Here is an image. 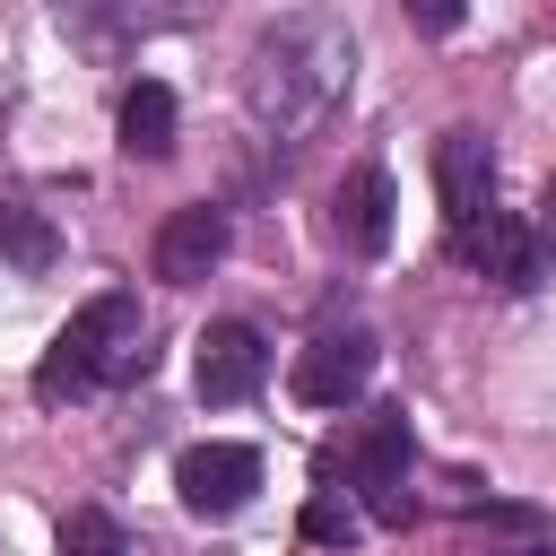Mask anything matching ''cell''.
<instances>
[{
    "label": "cell",
    "mask_w": 556,
    "mask_h": 556,
    "mask_svg": "<svg viewBox=\"0 0 556 556\" xmlns=\"http://www.w3.org/2000/svg\"><path fill=\"white\" fill-rule=\"evenodd\" d=\"M348 87H356V35H348V17H330V9H287V17L261 26L252 52H243V113H252V130H261L269 148L321 139V130L339 122Z\"/></svg>",
    "instance_id": "cell-1"
},
{
    "label": "cell",
    "mask_w": 556,
    "mask_h": 556,
    "mask_svg": "<svg viewBox=\"0 0 556 556\" xmlns=\"http://www.w3.org/2000/svg\"><path fill=\"white\" fill-rule=\"evenodd\" d=\"M148 374V313L139 295H87L70 313V330L52 339V356L35 365V400L61 408V400H87V391H113V382H139Z\"/></svg>",
    "instance_id": "cell-2"
},
{
    "label": "cell",
    "mask_w": 556,
    "mask_h": 556,
    "mask_svg": "<svg viewBox=\"0 0 556 556\" xmlns=\"http://www.w3.org/2000/svg\"><path fill=\"white\" fill-rule=\"evenodd\" d=\"M174 486H182V513L235 521V513L261 495V452H252V443H191V452L174 460Z\"/></svg>",
    "instance_id": "cell-3"
},
{
    "label": "cell",
    "mask_w": 556,
    "mask_h": 556,
    "mask_svg": "<svg viewBox=\"0 0 556 556\" xmlns=\"http://www.w3.org/2000/svg\"><path fill=\"white\" fill-rule=\"evenodd\" d=\"M191 348H200V356H191V382H200L208 408H235V400H252V391L269 382V339H261L252 321H208Z\"/></svg>",
    "instance_id": "cell-4"
},
{
    "label": "cell",
    "mask_w": 556,
    "mask_h": 556,
    "mask_svg": "<svg viewBox=\"0 0 556 556\" xmlns=\"http://www.w3.org/2000/svg\"><path fill=\"white\" fill-rule=\"evenodd\" d=\"M460 261H469L486 287H504V295H530L539 269H547V243H539V226H521L513 208H486V217L460 235Z\"/></svg>",
    "instance_id": "cell-5"
},
{
    "label": "cell",
    "mask_w": 556,
    "mask_h": 556,
    "mask_svg": "<svg viewBox=\"0 0 556 556\" xmlns=\"http://www.w3.org/2000/svg\"><path fill=\"white\" fill-rule=\"evenodd\" d=\"M434 191H443V226H452V243L495 208V148L478 139V130H443L434 139Z\"/></svg>",
    "instance_id": "cell-6"
},
{
    "label": "cell",
    "mask_w": 556,
    "mask_h": 556,
    "mask_svg": "<svg viewBox=\"0 0 556 556\" xmlns=\"http://www.w3.org/2000/svg\"><path fill=\"white\" fill-rule=\"evenodd\" d=\"M374 382V339L365 330H321L313 348H295V400L304 408H348Z\"/></svg>",
    "instance_id": "cell-7"
},
{
    "label": "cell",
    "mask_w": 556,
    "mask_h": 556,
    "mask_svg": "<svg viewBox=\"0 0 556 556\" xmlns=\"http://www.w3.org/2000/svg\"><path fill=\"white\" fill-rule=\"evenodd\" d=\"M226 243H235L226 208L191 200V208H174V217L156 226V278H165V287H200V278L226 261Z\"/></svg>",
    "instance_id": "cell-8"
},
{
    "label": "cell",
    "mask_w": 556,
    "mask_h": 556,
    "mask_svg": "<svg viewBox=\"0 0 556 556\" xmlns=\"http://www.w3.org/2000/svg\"><path fill=\"white\" fill-rule=\"evenodd\" d=\"M356 486L374 495L382 521H408V408H374L365 434H356Z\"/></svg>",
    "instance_id": "cell-9"
},
{
    "label": "cell",
    "mask_w": 556,
    "mask_h": 556,
    "mask_svg": "<svg viewBox=\"0 0 556 556\" xmlns=\"http://www.w3.org/2000/svg\"><path fill=\"white\" fill-rule=\"evenodd\" d=\"M330 235L348 252H382L391 243V174L382 165H348V182L330 191Z\"/></svg>",
    "instance_id": "cell-10"
},
{
    "label": "cell",
    "mask_w": 556,
    "mask_h": 556,
    "mask_svg": "<svg viewBox=\"0 0 556 556\" xmlns=\"http://www.w3.org/2000/svg\"><path fill=\"white\" fill-rule=\"evenodd\" d=\"M122 156H139V165H165L174 156V87L165 78H139L122 96Z\"/></svg>",
    "instance_id": "cell-11"
},
{
    "label": "cell",
    "mask_w": 556,
    "mask_h": 556,
    "mask_svg": "<svg viewBox=\"0 0 556 556\" xmlns=\"http://www.w3.org/2000/svg\"><path fill=\"white\" fill-rule=\"evenodd\" d=\"M0 261H9V269H52V261H61L52 217L26 208V200H0Z\"/></svg>",
    "instance_id": "cell-12"
},
{
    "label": "cell",
    "mask_w": 556,
    "mask_h": 556,
    "mask_svg": "<svg viewBox=\"0 0 556 556\" xmlns=\"http://www.w3.org/2000/svg\"><path fill=\"white\" fill-rule=\"evenodd\" d=\"M356 530H365V513H356L339 486H321V495L304 504V539H321V547H356Z\"/></svg>",
    "instance_id": "cell-13"
},
{
    "label": "cell",
    "mask_w": 556,
    "mask_h": 556,
    "mask_svg": "<svg viewBox=\"0 0 556 556\" xmlns=\"http://www.w3.org/2000/svg\"><path fill=\"white\" fill-rule=\"evenodd\" d=\"M61 556H130V539H122V521H113V513H96V504H87V513H70V521H61Z\"/></svg>",
    "instance_id": "cell-14"
},
{
    "label": "cell",
    "mask_w": 556,
    "mask_h": 556,
    "mask_svg": "<svg viewBox=\"0 0 556 556\" xmlns=\"http://www.w3.org/2000/svg\"><path fill=\"white\" fill-rule=\"evenodd\" d=\"M408 9V26H426V35H452L460 17H469V0H400Z\"/></svg>",
    "instance_id": "cell-15"
},
{
    "label": "cell",
    "mask_w": 556,
    "mask_h": 556,
    "mask_svg": "<svg viewBox=\"0 0 556 556\" xmlns=\"http://www.w3.org/2000/svg\"><path fill=\"white\" fill-rule=\"evenodd\" d=\"M539 243L556 252V191H547V217H539Z\"/></svg>",
    "instance_id": "cell-16"
},
{
    "label": "cell",
    "mask_w": 556,
    "mask_h": 556,
    "mask_svg": "<svg viewBox=\"0 0 556 556\" xmlns=\"http://www.w3.org/2000/svg\"><path fill=\"white\" fill-rule=\"evenodd\" d=\"M530 556H556V547H530Z\"/></svg>",
    "instance_id": "cell-17"
},
{
    "label": "cell",
    "mask_w": 556,
    "mask_h": 556,
    "mask_svg": "<svg viewBox=\"0 0 556 556\" xmlns=\"http://www.w3.org/2000/svg\"><path fill=\"white\" fill-rule=\"evenodd\" d=\"M182 9H208V0H182Z\"/></svg>",
    "instance_id": "cell-18"
}]
</instances>
